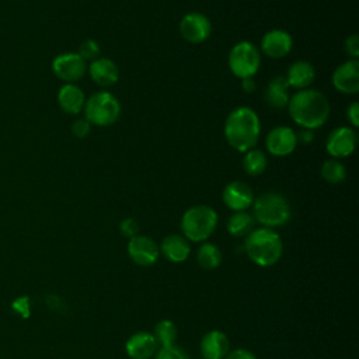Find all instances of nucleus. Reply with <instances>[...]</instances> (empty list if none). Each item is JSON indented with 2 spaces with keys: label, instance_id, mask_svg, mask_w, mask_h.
Segmentation results:
<instances>
[{
  "label": "nucleus",
  "instance_id": "nucleus-26",
  "mask_svg": "<svg viewBox=\"0 0 359 359\" xmlns=\"http://www.w3.org/2000/svg\"><path fill=\"white\" fill-rule=\"evenodd\" d=\"M266 156L264 151L258 149H251L245 151V156L243 158V168L250 175H259L266 168Z\"/></svg>",
  "mask_w": 359,
  "mask_h": 359
},
{
  "label": "nucleus",
  "instance_id": "nucleus-17",
  "mask_svg": "<svg viewBox=\"0 0 359 359\" xmlns=\"http://www.w3.org/2000/svg\"><path fill=\"white\" fill-rule=\"evenodd\" d=\"M229 348L227 335L219 330L206 332L201 341V353L205 359H223L229 353Z\"/></svg>",
  "mask_w": 359,
  "mask_h": 359
},
{
  "label": "nucleus",
  "instance_id": "nucleus-5",
  "mask_svg": "<svg viewBox=\"0 0 359 359\" xmlns=\"http://www.w3.org/2000/svg\"><path fill=\"white\" fill-rule=\"evenodd\" d=\"M254 220L264 227L272 229L283 226L290 219V206L287 201L276 192H265L252 202Z\"/></svg>",
  "mask_w": 359,
  "mask_h": 359
},
{
  "label": "nucleus",
  "instance_id": "nucleus-33",
  "mask_svg": "<svg viewBox=\"0 0 359 359\" xmlns=\"http://www.w3.org/2000/svg\"><path fill=\"white\" fill-rule=\"evenodd\" d=\"M223 359H257L255 355L247 349H234L231 352H229Z\"/></svg>",
  "mask_w": 359,
  "mask_h": 359
},
{
  "label": "nucleus",
  "instance_id": "nucleus-29",
  "mask_svg": "<svg viewBox=\"0 0 359 359\" xmlns=\"http://www.w3.org/2000/svg\"><path fill=\"white\" fill-rule=\"evenodd\" d=\"M100 53V45L94 39H86L80 43L79 55L84 60H94Z\"/></svg>",
  "mask_w": 359,
  "mask_h": 359
},
{
  "label": "nucleus",
  "instance_id": "nucleus-27",
  "mask_svg": "<svg viewBox=\"0 0 359 359\" xmlns=\"http://www.w3.org/2000/svg\"><path fill=\"white\" fill-rule=\"evenodd\" d=\"M346 170L345 165L338 158H331L323 163L321 177L330 184H338L345 180Z\"/></svg>",
  "mask_w": 359,
  "mask_h": 359
},
{
  "label": "nucleus",
  "instance_id": "nucleus-21",
  "mask_svg": "<svg viewBox=\"0 0 359 359\" xmlns=\"http://www.w3.org/2000/svg\"><path fill=\"white\" fill-rule=\"evenodd\" d=\"M287 88H289V84L285 77L282 76L273 77L265 87V91H264L265 102L276 109L285 108L290 100Z\"/></svg>",
  "mask_w": 359,
  "mask_h": 359
},
{
  "label": "nucleus",
  "instance_id": "nucleus-32",
  "mask_svg": "<svg viewBox=\"0 0 359 359\" xmlns=\"http://www.w3.org/2000/svg\"><path fill=\"white\" fill-rule=\"evenodd\" d=\"M345 50L352 59H356L359 56V36L356 34L345 39Z\"/></svg>",
  "mask_w": 359,
  "mask_h": 359
},
{
  "label": "nucleus",
  "instance_id": "nucleus-8",
  "mask_svg": "<svg viewBox=\"0 0 359 359\" xmlns=\"http://www.w3.org/2000/svg\"><path fill=\"white\" fill-rule=\"evenodd\" d=\"M52 70L60 80L73 83L84 76L87 66L79 53H62L53 59Z\"/></svg>",
  "mask_w": 359,
  "mask_h": 359
},
{
  "label": "nucleus",
  "instance_id": "nucleus-24",
  "mask_svg": "<svg viewBox=\"0 0 359 359\" xmlns=\"http://www.w3.org/2000/svg\"><path fill=\"white\" fill-rule=\"evenodd\" d=\"M198 264L208 271L216 269L222 264V251L212 243H205L199 247L196 254Z\"/></svg>",
  "mask_w": 359,
  "mask_h": 359
},
{
  "label": "nucleus",
  "instance_id": "nucleus-23",
  "mask_svg": "<svg viewBox=\"0 0 359 359\" xmlns=\"http://www.w3.org/2000/svg\"><path fill=\"white\" fill-rule=\"evenodd\" d=\"M254 217L245 210L234 212L227 222V231L233 237H247L254 230Z\"/></svg>",
  "mask_w": 359,
  "mask_h": 359
},
{
  "label": "nucleus",
  "instance_id": "nucleus-34",
  "mask_svg": "<svg viewBox=\"0 0 359 359\" xmlns=\"http://www.w3.org/2000/svg\"><path fill=\"white\" fill-rule=\"evenodd\" d=\"M346 115H348V119L351 121L352 126L356 128V126L359 125V104H358V102H352V104L348 107Z\"/></svg>",
  "mask_w": 359,
  "mask_h": 359
},
{
  "label": "nucleus",
  "instance_id": "nucleus-9",
  "mask_svg": "<svg viewBox=\"0 0 359 359\" xmlns=\"http://www.w3.org/2000/svg\"><path fill=\"white\" fill-rule=\"evenodd\" d=\"M128 255L139 266H151L160 255L158 245L147 236H135L129 238Z\"/></svg>",
  "mask_w": 359,
  "mask_h": 359
},
{
  "label": "nucleus",
  "instance_id": "nucleus-16",
  "mask_svg": "<svg viewBox=\"0 0 359 359\" xmlns=\"http://www.w3.org/2000/svg\"><path fill=\"white\" fill-rule=\"evenodd\" d=\"M292 36L282 29H272L266 32L261 39L262 52L272 59H280L286 56L292 49Z\"/></svg>",
  "mask_w": 359,
  "mask_h": 359
},
{
  "label": "nucleus",
  "instance_id": "nucleus-12",
  "mask_svg": "<svg viewBox=\"0 0 359 359\" xmlns=\"http://www.w3.org/2000/svg\"><path fill=\"white\" fill-rule=\"evenodd\" d=\"M356 146V133L353 129L346 128V126H341L334 129L328 139H327V144L325 149L327 151L335 157V158H342V157H348L349 154L353 153Z\"/></svg>",
  "mask_w": 359,
  "mask_h": 359
},
{
  "label": "nucleus",
  "instance_id": "nucleus-28",
  "mask_svg": "<svg viewBox=\"0 0 359 359\" xmlns=\"http://www.w3.org/2000/svg\"><path fill=\"white\" fill-rule=\"evenodd\" d=\"M154 359H189V356L180 346L171 345V346H161L156 352Z\"/></svg>",
  "mask_w": 359,
  "mask_h": 359
},
{
  "label": "nucleus",
  "instance_id": "nucleus-7",
  "mask_svg": "<svg viewBox=\"0 0 359 359\" xmlns=\"http://www.w3.org/2000/svg\"><path fill=\"white\" fill-rule=\"evenodd\" d=\"M259 63L261 56L258 48L248 41L236 43L229 53V67L240 79L252 77L258 72Z\"/></svg>",
  "mask_w": 359,
  "mask_h": 359
},
{
  "label": "nucleus",
  "instance_id": "nucleus-2",
  "mask_svg": "<svg viewBox=\"0 0 359 359\" xmlns=\"http://www.w3.org/2000/svg\"><path fill=\"white\" fill-rule=\"evenodd\" d=\"M259 118L248 107L233 109L224 123V136L227 143L237 151L251 150L259 137Z\"/></svg>",
  "mask_w": 359,
  "mask_h": 359
},
{
  "label": "nucleus",
  "instance_id": "nucleus-19",
  "mask_svg": "<svg viewBox=\"0 0 359 359\" xmlns=\"http://www.w3.org/2000/svg\"><path fill=\"white\" fill-rule=\"evenodd\" d=\"M90 76L91 79L101 87H109L118 81L119 72L118 66L107 57L94 59L90 65Z\"/></svg>",
  "mask_w": 359,
  "mask_h": 359
},
{
  "label": "nucleus",
  "instance_id": "nucleus-30",
  "mask_svg": "<svg viewBox=\"0 0 359 359\" xmlns=\"http://www.w3.org/2000/svg\"><path fill=\"white\" fill-rule=\"evenodd\" d=\"M119 231L122 236L128 237V238H132L135 236H137L139 233V224L135 219L132 217H128V219H123L121 223H119Z\"/></svg>",
  "mask_w": 359,
  "mask_h": 359
},
{
  "label": "nucleus",
  "instance_id": "nucleus-14",
  "mask_svg": "<svg viewBox=\"0 0 359 359\" xmlns=\"http://www.w3.org/2000/svg\"><path fill=\"white\" fill-rule=\"evenodd\" d=\"M223 202L234 212L245 210L254 202L252 189L243 181H231L223 189Z\"/></svg>",
  "mask_w": 359,
  "mask_h": 359
},
{
  "label": "nucleus",
  "instance_id": "nucleus-31",
  "mask_svg": "<svg viewBox=\"0 0 359 359\" xmlns=\"http://www.w3.org/2000/svg\"><path fill=\"white\" fill-rule=\"evenodd\" d=\"M90 122L87 119H76L72 125V132L76 137L81 139L90 133Z\"/></svg>",
  "mask_w": 359,
  "mask_h": 359
},
{
  "label": "nucleus",
  "instance_id": "nucleus-11",
  "mask_svg": "<svg viewBox=\"0 0 359 359\" xmlns=\"http://www.w3.org/2000/svg\"><path fill=\"white\" fill-rule=\"evenodd\" d=\"M332 86L344 94L359 91V62L351 59L339 65L332 73Z\"/></svg>",
  "mask_w": 359,
  "mask_h": 359
},
{
  "label": "nucleus",
  "instance_id": "nucleus-1",
  "mask_svg": "<svg viewBox=\"0 0 359 359\" xmlns=\"http://www.w3.org/2000/svg\"><path fill=\"white\" fill-rule=\"evenodd\" d=\"M289 112L293 121L303 129H317L330 115V104L325 95L317 90L304 88L289 100Z\"/></svg>",
  "mask_w": 359,
  "mask_h": 359
},
{
  "label": "nucleus",
  "instance_id": "nucleus-18",
  "mask_svg": "<svg viewBox=\"0 0 359 359\" xmlns=\"http://www.w3.org/2000/svg\"><path fill=\"white\" fill-rule=\"evenodd\" d=\"M160 252L171 262L180 264L187 261V258L191 254V245L189 241L180 234H170L165 236L158 247Z\"/></svg>",
  "mask_w": 359,
  "mask_h": 359
},
{
  "label": "nucleus",
  "instance_id": "nucleus-35",
  "mask_svg": "<svg viewBox=\"0 0 359 359\" xmlns=\"http://www.w3.org/2000/svg\"><path fill=\"white\" fill-rule=\"evenodd\" d=\"M297 140H302L304 143H310L313 140V132L310 129H303L299 135H296Z\"/></svg>",
  "mask_w": 359,
  "mask_h": 359
},
{
  "label": "nucleus",
  "instance_id": "nucleus-15",
  "mask_svg": "<svg viewBox=\"0 0 359 359\" xmlns=\"http://www.w3.org/2000/svg\"><path fill=\"white\" fill-rule=\"evenodd\" d=\"M157 345L158 344L151 332L139 331L128 338L125 349L128 356L132 359H150L156 355Z\"/></svg>",
  "mask_w": 359,
  "mask_h": 359
},
{
  "label": "nucleus",
  "instance_id": "nucleus-22",
  "mask_svg": "<svg viewBox=\"0 0 359 359\" xmlns=\"http://www.w3.org/2000/svg\"><path fill=\"white\" fill-rule=\"evenodd\" d=\"M314 77H316L314 67L306 60H297L289 66L287 76L285 79H286L289 87L292 86L294 88L304 90L306 87H309L313 83Z\"/></svg>",
  "mask_w": 359,
  "mask_h": 359
},
{
  "label": "nucleus",
  "instance_id": "nucleus-3",
  "mask_svg": "<svg viewBox=\"0 0 359 359\" xmlns=\"http://www.w3.org/2000/svg\"><path fill=\"white\" fill-rule=\"evenodd\" d=\"M248 258L259 266H271L276 264L283 252L280 236L268 227L252 230L244 243Z\"/></svg>",
  "mask_w": 359,
  "mask_h": 359
},
{
  "label": "nucleus",
  "instance_id": "nucleus-4",
  "mask_svg": "<svg viewBox=\"0 0 359 359\" xmlns=\"http://www.w3.org/2000/svg\"><path fill=\"white\" fill-rule=\"evenodd\" d=\"M217 226V213L208 205H196L185 210L181 219V230L188 241L208 240Z\"/></svg>",
  "mask_w": 359,
  "mask_h": 359
},
{
  "label": "nucleus",
  "instance_id": "nucleus-36",
  "mask_svg": "<svg viewBox=\"0 0 359 359\" xmlns=\"http://www.w3.org/2000/svg\"><path fill=\"white\" fill-rule=\"evenodd\" d=\"M241 87L245 93H252L255 90V83L252 80V77H247V79H243V83H241Z\"/></svg>",
  "mask_w": 359,
  "mask_h": 359
},
{
  "label": "nucleus",
  "instance_id": "nucleus-13",
  "mask_svg": "<svg viewBox=\"0 0 359 359\" xmlns=\"http://www.w3.org/2000/svg\"><path fill=\"white\" fill-rule=\"evenodd\" d=\"M297 144V137L296 133L292 128L289 126H276L273 128L268 136L265 146L268 151L273 156H287L290 154Z\"/></svg>",
  "mask_w": 359,
  "mask_h": 359
},
{
  "label": "nucleus",
  "instance_id": "nucleus-25",
  "mask_svg": "<svg viewBox=\"0 0 359 359\" xmlns=\"http://www.w3.org/2000/svg\"><path fill=\"white\" fill-rule=\"evenodd\" d=\"M161 346L175 345L178 330L171 320H161L154 325V331L151 332Z\"/></svg>",
  "mask_w": 359,
  "mask_h": 359
},
{
  "label": "nucleus",
  "instance_id": "nucleus-6",
  "mask_svg": "<svg viewBox=\"0 0 359 359\" xmlns=\"http://www.w3.org/2000/svg\"><path fill=\"white\" fill-rule=\"evenodd\" d=\"M86 119L97 126H109L115 123L121 115V105L115 95L107 91L93 94L84 102Z\"/></svg>",
  "mask_w": 359,
  "mask_h": 359
},
{
  "label": "nucleus",
  "instance_id": "nucleus-20",
  "mask_svg": "<svg viewBox=\"0 0 359 359\" xmlns=\"http://www.w3.org/2000/svg\"><path fill=\"white\" fill-rule=\"evenodd\" d=\"M57 102L65 112L76 115L84 108V93L74 84H65L57 93Z\"/></svg>",
  "mask_w": 359,
  "mask_h": 359
},
{
  "label": "nucleus",
  "instance_id": "nucleus-10",
  "mask_svg": "<svg viewBox=\"0 0 359 359\" xmlns=\"http://www.w3.org/2000/svg\"><path fill=\"white\" fill-rule=\"evenodd\" d=\"M180 32L185 41L191 43H201L209 38L212 25L205 14L188 13L180 22Z\"/></svg>",
  "mask_w": 359,
  "mask_h": 359
}]
</instances>
